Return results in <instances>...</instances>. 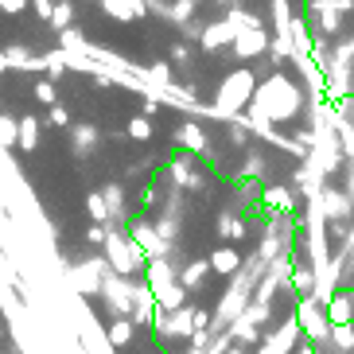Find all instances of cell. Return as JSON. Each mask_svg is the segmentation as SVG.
<instances>
[{"label": "cell", "mask_w": 354, "mask_h": 354, "mask_svg": "<svg viewBox=\"0 0 354 354\" xmlns=\"http://www.w3.org/2000/svg\"><path fill=\"white\" fill-rule=\"evenodd\" d=\"M253 97H257V109H253V113H257L261 121H284V117L300 113V90H296L284 74H272L269 82H261L257 90H253Z\"/></svg>", "instance_id": "6da1fadb"}, {"label": "cell", "mask_w": 354, "mask_h": 354, "mask_svg": "<svg viewBox=\"0 0 354 354\" xmlns=\"http://www.w3.org/2000/svg\"><path fill=\"white\" fill-rule=\"evenodd\" d=\"M105 265L113 277H133V272H145V253L136 250L133 241H129L125 230H109V238H105Z\"/></svg>", "instance_id": "7a4b0ae2"}, {"label": "cell", "mask_w": 354, "mask_h": 354, "mask_svg": "<svg viewBox=\"0 0 354 354\" xmlns=\"http://www.w3.org/2000/svg\"><path fill=\"white\" fill-rule=\"evenodd\" d=\"M253 74L250 71H234L222 82V90H218V105H214V113H226V117H238L245 105H250V97H253Z\"/></svg>", "instance_id": "3957f363"}, {"label": "cell", "mask_w": 354, "mask_h": 354, "mask_svg": "<svg viewBox=\"0 0 354 354\" xmlns=\"http://www.w3.org/2000/svg\"><path fill=\"white\" fill-rule=\"evenodd\" d=\"M296 327H300V335L308 339V343H327V319H323V308L312 300H296Z\"/></svg>", "instance_id": "277c9868"}, {"label": "cell", "mask_w": 354, "mask_h": 354, "mask_svg": "<svg viewBox=\"0 0 354 354\" xmlns=\"http://www.w3.org/2000/svg\"><path fill=\"white\" fill-rule=\"evenodd\" d=\"M125 234L136 250L145 253V261H164L167 257V241L160 238L152 226H145V222H125Z\"/></svg>", "instance_id": "5b68a950"}, {"label": "cell", "mask_w": 354, "mask_h": 354, "mask_svg": "<svg viewBox=\"0 0 354 354\" xmlns=\"http://www.w3.org/2000/svg\"><path fill=\"white\" fill-rule=\"evenodd\" d=\"M102 296H105V304L113 308L117 319H129V312H133V281L109 272V277L102 281Z\"/></svg>", "instance_id": "8992f818"}, {"label": "cell", "mask_w": 354, "mask_h": 354, "mask_svg": "<svg viewBox=\"0 0 354 354\" xmlns=\"http://www.w3.org/2000/svg\"><path fill=\"white\" fill-rule=\"evenodd\" d=\"M323 319H327V327L354 323V292H335L331 300L323 304Z\"/></svg>", "instance_id": "52a82bcc"}, {"label": "cell", "mask_w": 354, "mask_h": 354, "mask_svg": "<svg viewBox=\"0 0 354 354\" xmlns=\"http://www.w3.org/2000/svg\"><path fill=\"white\" fill-rule=\"evenodd\" d=\"M265 51H269V32H265V28L234 35V55H238V59H257V55H265Z\"/></svg>", "instance_id": "ba28073f"}, {"label": "cell", "mask_w": 354, "mask_h": 354, "mask_svg": "<svg viewBox=\"0 0 354 354\" xmlns=\"http://www.w3.org/2000/svg\"><path fill=\"white\" fill-rule=\"evenodd\" d=\"M156 319V300H152V292L145 284H133V312H129V323L133 327H148V323Z\"/></svg>", "instance_id": "9c48e42d"}, {"label": "cell", "mask_w": 354, "mask_h": 354, "mask_svg": "<svg viewBox=\"0 0 354 354\" xmlns=\"http://www.w3.org/2000/svg\"><path fill=\"white\" fill-rule=\"evenodd\" d=\"M167 284H176V269L167 265V257L164 261H148L145 265V288L152 292V300H156Z\"/></svg>", "instance_id": "30bf717a"}, {"label": "cell", "mask_w": 354, "mask_h": 354, "mask_svg": "<svg viewBox=\"0 0 354 354\" xmlns=\"http://www.w3.org/2000/svg\"><path fill=\"white\" fill-rule=\"evenodd\" d=\"M207 265H210L214 272H222V277H238L241 265H245V257H241V253L234 250V245H218V250H210Z\"/></svg>", "instance_id": "8fae6325"}, {"label": "cell", "mask_w": 354, "mask_h": 354, "mask_svg": "<svg viewBox=\"0 0 354 354\" xmlns=\"http://www.w3.org/2000/svg\"><path fill=\"white\" fill-rule=\"evenodd\" d=\"M39 117H20L16 121V145L24 148V152H35L39 148Z\"/></svg>", "instance_id": "7c38bea8"}, {"label": "cell", "mask_w": 354, "mask_h": 354, "mask_svg": "<svg viewBox=\"0 0 354 354\" xmlns=\"http://www.w3.org/2000/svg\"><path fill=\"white\" fill-rule=\"evenodd\" d=\"M207 272H210V265H207V261H187V265L179 269L176 284H179L183 292H191V288H203V281H207Z\"/></svg>", "instance_id": "4fadbf2b"}, {"label": "cell", "mask_w": 354, "mask_h": 354, "mask_svg": "<svg viewBox=\"0 0 354 354\" xmlns=\"http://www.w3.org/2000/svg\"><path fill=\"white\" fill-rule=\"evenodd\" d=\"M102 203H105V214H109V218H117V226L125 230V187L109 183V187L102 191Z\"/></svg>", "instance_id": "5bb4252c"}, {"label": "cell", "mask_w": 354, "mask_h": 354, "mask_svg": "<svg viewBox=\"0 0 354 354\" xmlns=\"http://www.w3.org/2000/svg\"><path fill=\"white\" fill-rule=\"evenodd\" d=\"M176 140L183 145V156H198L203 148H207V136H203V125H179V133H176Z\"/></svg>", "instance_id": "9a60e30c"}, {"label": "cell", "mask_w": 354, "mask_h": 354, "mask_svg": "<svg viewBox=\"0 0 354 354\" xmlns=\"http://www.w3.org/2000/svg\"><path fill=\"white\" fill-rule=\"evenodd\" d=\"M198 43L207 47V51H218V47H226V43H234V32H230L226 24H207L203 32H198Z\"/></svg>", "instance_id": "2e32d148"}, {"label": "cell", "mask_w": 354, "mask_h": 354, "mask_svg": "<svg viewBox=\"0 0 354 354\" xmlns=\"http://www.w3.org/2000/svg\"><path fill=\"white\" fill-rule=\"evenodd\" d=\"M71 140H74V152L86 160L90 152H94V145L102 140V133H97L94 125H78V129H71Z\"/></svg>", "instance_id": "e0dca14e"}, {"label": "cell", "mask_w": 354, "mask_h": 354, "mask_svg": "<svg viewBox=\"0 0 354 354\" xmlns=\"http://www.w3.org/2000/svg\"><path fill=\"white\" fill-rule=\"evenodd\" d=\"M312 12L319 16V28H323V32H327V35H339V12H335L331 0H315Z\"/></svg>", "instance_id": "ac0fdd59"}, {"label": "cell", "mask_w": 354, "mask_h": 354, "mask_svg": "<svg viewBox=\"0 0 354 354\" xmlns=\"http://www.w3.org/2000/svg\"><path fill=\"white\" fill-rule=\"evenodd\" d=\"M183 300H187V292L179 288V284H167V288L156 296V312H179Z\"/></svg>", "instance_id": "d6986e66"}, {"label": "cell", "mask_w": 354, "mask_h": 354, "mask_svg": "<svg viewBox=\"0 0 354 354\" xmlns=\"http://www.w3.org/2000/svg\"><path fill=\"white\" fill-rule=\"evenodd\" d=\"M218 234H222L226 241H241L245 234H250V226H245L238 214H222V218H218Z\"/></svg>", "instance_id": "ffe728a7"}, {"label": "cell", "mask_w": 354, "mask_h": 354, "mask_svg": "<svg viewBox=\"0 0 354 354\" xmlns=\"http://www.w3.org/2000/svg\"><path fill=\"white\" fill-rule=\"evenodd\" d=\"M133 331H136V327L129 319H117L113 327H109V335H105V343H109V346H129V343H133Z\"/></svg>", "instance_id": "44dd1931"}, {"label": "cell", "mask_w": 354, "mask_h": 354, "mask_svg": "<svg viewBox=\"0 0 354 354\" xmlns=\"http://www.w3.org/2000/svg\"><path fill=\"white\" fill-rule=\"evenodd\" d=\"M59 32H71V24H74V4H66V0H55V8H51V20Z\"/></svg>", "instance_id": "7402d4cb"}, {"label": "cell", "mask_w": 354, "mask_h": 354, "mask_svg": "<svg viewBox=\"0 0 354 354\" xmlns=\"http://www.w3.org/2000/svg\"><path fill=\"white\" fill-rule=\"evenodd\" d=\"M86 210H90V218H94V226H109V214H105L102 191H90V195H86Z\"/></svg>", "instance_id": "603a6c76"}, {"label": "cell", "mask_w": 354, "mask_h": 354, "mask_svg": "<svg viewBox=\"0 0 354 354\" xmlns=\"http://www.w3.org/2000/svg\"><path fill=\"white\" fill-rule=\"evenodd\" d=\"M32 97H35V102H43V105H55V102H59V90H55V82H47V78H43V82H35Z\"/></svg>", "instance_id": "cb8c5ba5"}, {"label": "cell", "mask_w": 354, "mask_h": 354, "mask_svg": "<svg viewBox=\"0 0 354 354\" xmlns=\"http://www.w3.org/2000/svg\"><path fill=\"white\" fill-rule=\"evenodd\" d=\"M129 136H133V140H152V121H148V117H133V121H129Z\"/></svg>", "instance_id": "d4e9b609"}, {"label": "cell", "mask_w": 354, "mask_h": 354, "mask_svg": "<svg viewBox=\"0 0 354 354\" xmlns=\"http://www.w3.org/2000/svg\"><path fill=\"white\" fill-rule=\"evenodd\" d=\"M0 145L4 148L16 145V121H8V117H0Z\"/></svg>", "instance_id": "484cf974"}, {"label": "cell", "mask_w": 354, "mask_h": 354, "mask_svg": "<svg viewBox=\"0 0 354 354\" xmlns=\"http://www.w3.org/2000/svg\"><path fill=\"white\" fill-rule=\"evenodd\" d=\"M51 125H55V129H71V109H63V105H51Z\"/></svg>", "instance_id": "4316f807"}, {"label": "cell", "mask_w": 354, "mask_h": 354, "mask_svg": "<svg viewBox=\"0 0 354 354\" xmlns=\"http://www.w3.org/2000/svg\"><path fill=\"white\" fill-rule=\"evenodd\" d=\"M109 230H113V226H90V230H86V241H90V245H105Z\"/></svg>", "instance_id": "83f0119b"}, {"label": "cell", "mask_w": 354, "mask_h": 354, "mask_svg": "<svg viewBox=\"0 0 354 354\" xmlns=\"http://www.w3.org/2000/svg\"><path fill=\"white\" fill-rule=\"evenodd\" d=\"M28 4L35 8V16H39V20H51V8H55V0H28Z\"/></svg>", "instance_id": "f1b7e54d"}, {"label": "cell", "mask_w": 354, "mask_h": 354, "mask_svg": "<svg viewBox=\"0 0 354 354\" xmlns=\"http://www.w3.org/2000/svg\"><path fill=\"white\" fill-rule=\"evenodd\" d=\"M148 78H152V82H171V71H167V63H156V66H152V71H148Z\"/></svg>", "instance_id": "f546056e"}, {"label": "cell", "mask_w": 354, "mask_h": 354, "mask_svg": "<svg viewBox=\"0 0 354 354\" xmlns=\"http://www.w3.org/2000/svg\"><path fill=\"white\" fill-rule=\"evenodd\" d=\"M24 8H28V0H0V12H8V16H16Z\"/></svg>", "instance_id": "4dcf8cb0"}, {"label": "cell", "mask_w": 354, "mask_h": 354, "mask_svg": "<svg viewBox=\"0 0 354 354\" xmlns=\"http://www.w3.org/2000/svg\"><path fill=\"white\" fill-rule=\"evenodd\" d=\"M171 59H176V63H187V59H191V47H187V43H179L176 51H171Z\"/></svg>", "instance_id": "1f68e13d"}, {"label": "cell", "mask_w": 354, "mask_h": 354, "mask_svg": "<svg viewBox=\"0 0 354 354\" xmlns=\"http://www.w3.org/2000/svg\"><path fill=\"white\" fill-rule=\"evenodd\" d=\"M156 203V187H145L140 191V207H152Z\"/></svg>", "instance_id": "d6a6232c"}, {"label": "cell", "mask_w": 354, "mask_h": 354, "mask_svg": "<svg viewBox=\"0 0 354 354\" xmlns=\"http://www.w3.org/2000/svg\"><path fill=\"white\" fill-rule=\"evenodd\" d=\"M94 86H97V90H105V86H113V78H109V74H94Z\"/></svg>", "instance_id": "836d02e7"}, {"label": "cell", "mask_w": 354, "mask_h": 354, "mask_svg": "<svg viewBox=\"0 0 354 354\" xmlns=\"http://www.w3.org/2000/svg\"><path fill=\"white\" fill-rule=\"evenodd\" d=\"M300 354H319V351H312V346H300Z\"/></svg>", "instance_id": "e575fe53"}, {"label": "cell", "mask_w": 354, "mask_h": 354, "mask_svg": "<svg viewBox=\"0 0 354 354\" xmlns=\"http://www.w3.org/2000/svg\"><path fill=\"white\" fill-rule=\"evenodd\" d=\"M187 4H198V0H187Z\"/></svg>", "instance_id": "d590c367"}]
</instances>
